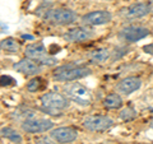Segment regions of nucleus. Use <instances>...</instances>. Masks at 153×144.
Here are the masks:
<instances>
[{"instance_id": "25", "label": "nucleus", "mask_w": 153, "mask_h": 144, "mask_svg": "<svg viewBox=\"0 0 153 144\" xmlns=\"http://www.w3.org/2000/svg\"><path fill=\"white\" fill-rule=\"evenodd\" d=\"M107 1H110V0H107Z\"/></svg>"}, {"instance_id": "7", "label": "nucleus", "mask_w": 153, "mask_h": 144, "mask_svg": "<svg viewBox=\"0 0 153 144\" xmlns=\"http://www.w3.org/2000/svg\"><path fill=\"white\" fill-rule=\"evenodd\" d=\"M54 128V122L47 119H26L22 122V129L26 133L30 134H38L49 131Z\"/></svg>"}, {"instance_id": "8", "label": "nucleus", "mask_w": 153, "mask_h": 144, "mask_svg": "<svg viewBox=\"0 0 153 144\" xmlns=\"http://www.w3.org/2000/svg\"><path fill=\"white\" fill-rule=\"evenodd\" d=\"M151 12V5L147 3H135L120 10V16L124 19H138L147 16Z\"/></svg>"}, {"instance_id": "19", "label": "nucleus", "mask_w": 153, "mask_h": 144, "mask_svg": "<svg viewBox=\"0 0 153 144\" xmlns=\"http://www.w3.org/2000/svg\"><path fill=\"white\" fill-rule=\"evenodd\" d=\"M42 87H44V80L40 79V78H35V79H32L28 82V84H27V89H28V92H38Z\"/></svg>"}, {"instance_id": "10", "label": "nucleus", "mask_w": 153, "mask_h": 144, "mask_svg": "<svg viewBox=\"0 0 153 144\" xmlns=\"http://www.w3.org/2000/svg\"><path fill=\"white\" fill-rule=\"evenodd\" d=\"M13 69L18 71V73H22L26 75H36L42 71V65L40 63H37L36 60H32L27 57V59H23L14 64Z\"/></svg>"}, {"instance_id": "26", "label": "nucleus", "mask_w": 153, "mask_h": 144, "mask_svg": "<svg viewBox=\"0 0 153 144\" xmlns=\"http://www.w3.org/2000/svg\"><path fill=\"white\" fill-rule=\"evenodd\" d=\"M151 144H153V143H151Z\"/></svg>"}, {"instance_id": "6", "label": "nucleus", "mask_w": 153, "mask_h": 144, "mask_svg": "<svg viewBox=\"0 0 153 144\" xmlns=\"http://www.w3.org/2000/svg\"><path fill=\"white\" fill-rule=\"evenodd\" d=\"M151 31L146 27H140V26H129L125 27L119 32L117 37L121 41L125 42H137L140 41L143 38H146L147 36H149Z\"/></svg>"}, {"instance_id": "21", "label": "nucleus", "mask_w": 153, "mask_h": 144, "mask_svg": "<svg viewBox=\"0 0 153 144\" xmlns=\"http://www.w3.org/2000/svg\"><path fill=\"white\" fill-rule=\"evenodd\" d=\"M16 84V80H14L12 76L9 75H1V85L4 87V85H13Z\"/></svg>"}, {"instance_id": "14", "label": "nucleus", "mask_w": 153, "mask_h": 144, "mask_svg": "<svg viewBox=\"0 0 153 144\" xmlns=\"http://www.w3.org/2000/svg\"><path fill=\"white\" fill-rule=\"evenodd\" d=\"M142 80L138 76H128L119 82V84L116 85L117 92H120L123 94H131L133 92H135L140 88Z\"/></svg>"}, {"instance_id": "3", "label": "nucleus", "mask_w": 153, "mask_h": 144, "mask_svg": "<svg viewBox=\"0 0 153 144\" xmlns=\"http://www.w3.org/2000/svg\"><path fill=\"white\" fill-rule=\"evenodd\" d=\"M76 13L70 10V9H64V8H57V9H49L45 16L44 19L45 22L51 23V24H56V26H66V24H71L76 21Z\"/></svg>"}, {"instance_id": "2", "label": "nucleus", "mask_w": 153, "mask_h": 144, "mask_svg": "<svg viewBox=\"0 0 153 144\" xmlns=\"http://www.w3.org/2000/svg\"><path fill=\"white\" fill-rule=\"evenodd\" d=\"M64 93L69 99L79 106H89L92 103L91 91L80 83H70L64 87Z\"/></svg>"}, {"instance_id": "9", "label": "nucleus", "mask_w": 153, "mask_h": 144, "mask_svg": "<svg viewBox=\"0 0 153 144\" xmlns=\"http://www.w3.org/2000/svg\"><path fill=\"white\" fill-rule=\"evenodd\" d=\"M112 21V14L107 10H94L84 14L82 22L87 26H103Z\"/></svg>"}, {"instance_id": "17", "label": "nucleus", "mask_w": 153, "mask_h": 144, "mask_svg": "<svg viewBox=\"0 0 153 144\" xmlns=\"http://www.w3.org/2000/svg\"><path fill=\"white\" fill-rule=\"evenodd\" d=\"M103 106L108 110H115V108H120L123 106V99L117 93H111L107 94L103 98Z\"/></svg>"}, {"instance_id": "22", "label": "nucleus", "mask_w": 153, "mask_h": 144, "mask_svg": "<svg viewBox=\"0 0 153 144\" xmlns=\"http://www.w3.org/2000/svg\"><path fill=\"white\" fill-rule=\"evenodd\" d=\"M55 142H56V140H55ZM55 142H52L51 139H49V138L42 137V138H38L35 143H36V144H60V143H55Z\"/></svg>"}, {"instance_id": "20", "label": "nucleus", "mask_w": 153, "mask_h": 144, "mask_svg": "<svg viewBox=\"0 0 153 144\" xmlns=\"http://www.w3.org/2000/svg\"><path fill=\"white\" fill-rule=\"evenodd\" d=\"M135 116H137V114L131 108H124L123 111L120 112V117L123 120H131V119H134Z\"/></svg>"}, {"instance_id": "24", "label": "nucleus", "mask_w": 153, "mask_h": 144, "mask_svg": "<svg viewBox=\"0 0 153 144\" xmlns=\"http://www.w3.org/2000/svg\"><path fill=\"white\" fill-rule=\"evenodd\" d=\"M151 128H152V129H153V122H152V124H151Z\"/></svg>"}, {"instance_id": "13", "label": "nucleus", "mask_w": 153, "mask_h": 144, "mask_svg": "<svg viewBox=\"0 0 153 144\" xmlns=\"http://www.w3.org/2000/svg\"><path fill=\"white\" fill-rule=\"evenodd\" d=\"M25 55L28 59L36 60L37 63H42V60L46 59L47 56V49L42 42H35V44H30L26 46L25 49Z\"/></svg>"}, {"instance_id": "4", "label": "nucleus", "mask_w": 153, "mask_h": 144, "mask_svg": "<svg viewBox=\"0 0 153 144\" xmlns=\"http://www.w3.org/2000/svg\"><path fill=\"white\" fill-rule=\"evenodd\" d=\"M114 125L111 117L102 116V115H92L83 120V126L89 131H105Z\"/></svg>"}, {"instance_id": "12", "label": "nucleus", "mask_w": 153, "mask_h": 144, "mask_svg": "<svg viewBox=\"0 0 153 144\" xmlns=\"http://www.w3.org/2000/svg\"><path fill=\"white\" fill-rule=\"evenodd\" d=\"M93 36H94V33L91 30H88V28L76 27L66 32L63 36V38L68 42H84V41L91 40Z\"/></svg>"}, {"instance_id": "1", "label": "nucleus", "mask_w": 153, "mask_h": 144, "mask_svg": "<svg viewBox=\"0 0 153 144\" xmlns=\"http://www.w3.org/2000/svg\"><path fill=\"white\" fill-rule=\"evenodd\" d=\"M91 73H92V70L88 66H84V65L76 66L73 64H69V65H63L60 68H57L56 70H54L52 76L59 82H71V80L84 78V76L89 75Z\"/></svg>"}, {"instance_id": "23", "label": "nucleus", "mask_w": 153, "mask_h": 144, "mask_svg": "<svg viewBox=\"0 0 153 144\" xmlns=\"http://www.w3.org/2000/svg\"><path fill=\"white\" fill-rule=\"evenodd\" d=\"M149 5H151V12L153 13V0H151V4H149Z\"/></svg>"}, {"instance_id": "16", "label": "nucleus", "mask_w": 153, "mask_h": 144, "mask_svg": "<svg viewBox=\"0 0 153 144\" xmlns=\"http://www.w3.org/2000/svg\"><path fill=\"white\" fill-rule=\"evenodd\" d=\"M0 47H1L3 51L14 54V52H18L19 50H21V44H19V41L16 40V38L7 37V38H4V40H1V42H0Z\"/></svg>"}, {"instance_id": "15", "label": "nucleus", "mask_w": 153, "mask_h": 144, "mask_svg": "<svg viewBox=\"0 0 153 144\" xmlns=\"http://www.w3.org/2000/svg\"><path fill=\"white\" fill-rule=\"evenodd\" d=\"M89 59L94 64H105L110 60L108 49H96L89 54Z\"/></svg>"}, {"instance_id": "5", "label": "nucleus", "mask_w": 153, "mask_h": 144, "mask_svg": "<svg viewBox=\"0 0 153 144\" xmlns=\"http://www.w3.org/2000/svg\"><path fill=\"white\" fill-rule=\"evenodd\" d=\"M42 106L47 110H64L69 106V101L64 94L57 92H49L41 96Z\"/></svg>"}, {"instance_id": "18", "label": "nucleus", "mask_w": 153, "mask_h": 144, "mask_svg": "<svg viewBox=\"0 0 153 144\" xmlns=\"http://www.w3.org/2000/svg\"><path fill=\"white\" fill-rule=\"evenodd\" d=\"M1 137L8 139V140H10L12 143H16V144H21L23 140L21 134L12 128H1Z\"/></svg>"}, {"instance_id": "11", "label": "nucleus", "mask_w": 153, "mask_h": 144, "mask_svg": "<svg viewBox=\"0 0 153 144\" xmlns=\"http://www.w3.org/2000/svg\"><path fill=\"white\" fill-rule=\"evenodd\" d=\"M76 137H78V133H76L75 129L70 128V126H61V128H56L51 131V138L56 140L60 144H65V143H71L74 142Z\"/></svg>"}]
</instances>
